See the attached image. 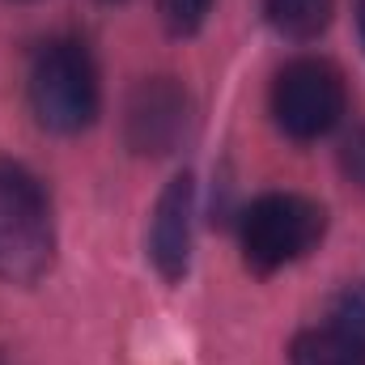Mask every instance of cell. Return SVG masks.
<instances>
[{"label": "cell", "instance_id": "ba28073f", "mask_svg": "<svg viewBox=\"0 0 365 365\" xmlns=\"http://www.w3.org/2000/svg\"><path fill=\"white\" fill-rule=\"evenodd\" d=\"M264 13L276 26V34L306 43V38H314V34L327 30L331 0H264Z\"/></svg>", "mask_w": 365, "mask_h": 365}, {"label": "cell", "instance_id": "52a82bcc", "mask_svg": "<svg viewBox=\"0 0 365 365\" xmlns=\"http://www.w3.org/2000/svg\"><path fill=\"white\" fill-rule=\"evenodd\" d=\"M289 365H365V344L340 327H310L289 344Z\"/></svg>", "mask_w": 365, "mask_h": 365}, {"label": "cell", "instance_id": "7a4b0ae2", "mask_svg": "<svg viewBox=\"0 0 365 365\" xmlns=\"http://www.w3.org/2000/svg\"><path fill=\"white\" fill-rule=\"evenodd\" d=\"M51 204L34 175L0 162V276L30 284L51 268Z\"/></svg>", "mask_w": 365, "mask_h": 365}, {"label": "cell", "instance_id": "30bf717a", "mask_svg": "<svg viewBox=\"0 0 365 365\" xmlns=\"http://www.w3.org/2000/svg\"><path fill=\"white\" fill-rule=\"evenodd\" d=\"M331 327L349 331L353 340L365 344V284H344L331 297Z\"/></svg>", "mask_w": 365, "mask_h": 365}, {"label": "cell", "instance_id": "8992f818", "mask_svg": "<svg viewBox=\"0 0 365 365\" xmlns=\"http://www.w3.org/2000/svg\"><path fill=\"white\" fill-rule=\"evenodd\" d=\"M191 217H195V179L179 175L158 195L149 225V259L166 280H182L191 264Z\"/></svg>", "mask_w": 365, "mask_h": 365}, {"label": "cell", "instance_id": "7c38bea8", "mask_svg": "<svg viewBox=\"0 0 365 365\" xmlns=\"http://www.w3.org/2000/svg\"><path fill=\"white\" fill-rule=\"evenodd\" d=\"M353 17H357V34H361V47H365V0H353Z\"/></svg>", "mask_w": 365, "mask_h": 365}, {"label": "cell", "instance_id": "3957f363", "mask_svg": "<svg viewBox=\"0 0 365 365\" xmlns=\"http://www.w3.org/2000/svg\"><path fill=\"white\" fill-rule=\"evenodd\" d=\"M323 230H327L323 204L297 191H272V195H259L242 212V255L255 272H276L310 255Z\"/></svg>", "mask_w": 365, "mask_h": 365}, {"label": "cell", "instance_id": "8fae6325", "mask_svg": "<svg viewBox=\"0 0 365 365\" xmlns=\"http://www.w3.org/2000/svg\"><path fill=\"white\" fill-rule=\"evenodd\" d=\"M340 166H344V175L365 191V128H357V132L344 140V149H340Z\"/></svg>", "mask_w": 365, "mask_h": 365}, {"label": "cell", "instance_id": "6da1fadb", "mask_svg": "<svg viewBox=\"0 0 365 365\" xmlns=\"http://www.w3.org/2000/svg\"><path fill=\"white\" fill-rule=\"evenodd\" d=\"M30 110L47 132L73 136L81 128H90L102 106V86H98V68L86 43L77 38H51L38 47L34 64H30Z\"/></svg>", "mask_w": 365, "mask_h": 365}, {"label": "cell", "instance_id": "9c48e42d", "mask_svg": "<svg viewBox=\"0 0 365 365\" xmlns=\"http://www.w3.org/2000/svg\"><path fill=\"white\" fill-rule=\"evenodd\" d=\"M158 13H162V26L175 38H187V34H195L208 21L212 0H158Z\"/></svg>", "mask_w": 365, "mask_h": 365}, {"label": "cell", "instance_id": "277c9868", "mask_svg": "<svg viewBox=\"0 0 365 365\" xmlns=\"http://www.w3.org/2000/svg\"><path fill=\"white\" fill-rule=\"evenodd\" d=\"M349 106V90L336 64L319 56H302L280 68L272 86V115L284 136L293 140H319L327 136Z\"/></svg>", "mask_w": 365, "mask_h": 365}, {"label": "cell", "instance_id": "5b68a950", "mask_svg": "<svg viewBox=\"0 0 365 365\" xmlns=\"http://www.w3.org/2000/svg\"><path fill=\"white\" fill-rule=\"evenodd\" d=\"M123 132H128V145L145 158L170 153L187 132V93L170 77L140 81L123 106Z\"/></svg>", "mask_w": 365, "mask_h": 365}, {"label": "cell", "instance_id": "4fadbf2b", "mask_svg": "<svg viewBox=\"0 0 365 365\" xmlns=\"http://www.w3.org/2000/svg\"><path fill=\"white\" fill-rule=\"evenodd\" d=\"M106 4H115V0H106Z\"/></svg>", "mask_w": 365, "mask_h": 365}]
</instances>
